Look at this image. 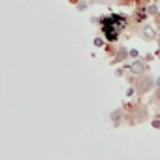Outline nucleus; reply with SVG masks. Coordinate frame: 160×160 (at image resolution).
<instances>
[{
    "label": "nucleus",
    "mask_w": 160,
    "mask_h": 160,
    "mask_svg": "<svg viewBox=\"0 0 160 160\" xmlns=\"http://www.w3.org/2000/svg\"><path fill=\"white\" fill-rule=\"evenodd\" d=\"M104 32H106V36H108L109 42H115L117 40V32L111 28V21H104Z\"/></svg>",
    "instance_id": "obj_1"
},
{
    "label": "nucleus",
    "mask_w": 160,
    "mask_h": 160,
    "mask_svg": "<svg viewBox=\"0 0 160 160\" xmlns=\"http://www.w3.org/2000/svg\"><path fill=\"white\" fill-rule=\"evenodd\" d=\"M130 70H132V73H141V72L145 70V62H141V60H136V62L130 66Z\"/></svg>",
    "instance_id": "obj_2"
},
{
    "label": "nucleus",
    "mask_w": 160,
    "mask_h": 160,
    "mask_svg": "<svg viewBox=\"0 0 160 160\" xmlns=\"http://www.w3.org/2000/svg\"><path fill=\"white\" fill-rule=\"evenodd\" d=\"M143 36L151 40V38H154V36H156V32H154V28H151V27H143Z\"/></svg>",
    "instance_id": "obj_3"
},
{
    "label": "nucleus",
    "mask_w": 160,
    "mask_h": 160,
    "mask_svg": "<svg viewBox=\"0 0 160 160\" xmlns=\"http://www.w3.org/2000/svg\"><path fill=\"white\" fill-rule=\"evenodd\" d=\"M138 55H139V53H138L136 49H132V51H130V57H134V58H138Z\"/></svg>",
    "instance_id": "obj_4"
},
{
    "label": "nucleus",
    "mask_w": 160,
    "mask_h": 160,
    "mask_svg": "<svg viewBox=\"0 0 160 160\" xmlns=\"http://www.w3.org/2000/svg\"><path fill=\"white\" fill-rule=\"evenodd\" d=\"M156 83H158V85H160V77H158V81H156Z\"/></svg>",
    "instance_id": "obj_5"
}]
</instances>
